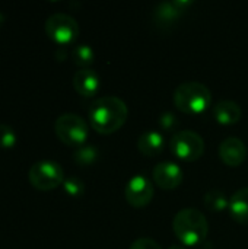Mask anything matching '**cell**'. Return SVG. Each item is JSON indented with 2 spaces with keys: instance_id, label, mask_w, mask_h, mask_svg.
Segmentation results:
<instances>
[{
  "instance_id": "5",
  "label": "cell",
  "mask_w": 248,
  "mask_h": 249,
  "mask_svg": "<svg viewBox=\"0 0 248 249\" xmlns=\"http://www.w3.org/2000/svg\"><path fill=\"white\" fill-rule=\"evenodd\" d=\"M28 179L35 190L50 191L64 182V172L54 160H38L29 168Z\"/></svg>"
},
{
  "instance_id": "21",
  "label": "cell",
  "mask_w": 248,
  "mask_h": 249,
  "mask_svg": "<svg viewBox=\"0 0 248 249\" xmlns=\"http://www.w3.org/2000/svg\"><path fill=\"white\" fill-rule=\"evenodd\" d=\"M16 144V133L7 124H0V147L10 149Z\"/></svg>"
},
{
  "instance_id": "1",
  "label": "cell",
  "mask_w": 248,
  "mask_h": 249,
  "mask_svg": "<svg viewBox=\"0 0 248 249\" xmlns=\"http://www.w3.org/2000/svg\"><path fill=\"white\" fill-rule=\"evenodd\" d=\"M129 117V108L123 99L105 95L95 99L89 107V121L92 128L101 134H111L120 130Z\"/></svg>"
},
{
  "instance_id": "8",
  "label": "cell",
  "mask_w": 248,
  "mask_h": 249,
  "mask_svg": "<svg viewBox=\"0 0 248 249\" xmlns=\"http://www.w3.org/2000/svg\"><path fill=\"white\" fill-rule=\"evenodd\" d=\"M153 194H155L153 185L151 179L143 174H136L134 177H132L124 191L127 203L136 209L148 206L152 201Z\"/></svg>"
},
{
  "instance_id": "24",
  "label": "cell",
  "mask_w": 248,
  "mask_h": 249,
  "mask_svg": "<svg viewBox=\"0 0 248 249\" xmlns=\"http://www.w3.org/2000/svg\"><path fill=\"white\" fill-rule=\"evenodd\" d=\"M168 249H186V247H183V245H171V247H168Z\"/></svg>"
},
{
  "instance_id": "15",
  "label": "cell",
  "mask_w": 248,
  "mask_h": 249,
  "mask_svg": "<svg viewBox=\"0 0 248 249\" xmlns=\"http://www.w3.org/2000/svg\"><path fill=\"white\" fill-rule=\"evenodd\" d=\"M229 212L235 222L248 225V187L240 188L229 198Z\"/></svg>"
},
{
  "instance_id": "12",
  "label": "cell",
  "mask_w": 248,
  "mask_h": 249,
  "mask_svg": "<svg viewBox=\"0 0 248 249\" xmlns=\"http://www.w3.org/2000/svg\"><path fill=\"white\" fill-rule=\"evenodd\" d=\"M73 88L80 96H85V98L94 96L99 89L98 73L91 67L77 70L73 76Z\"/></svg>"
},
{
  "instance_id": "9",
  "label": "cell",
  "mask_w": 248,
  "mask_h": 249,
  "mask_svg": "<svg viewBox=\"0 0 248 249\" xmlns=\"http://www.w3.org/2000/svg\"><path fill=\"white\" fill-rule=\"evenodd\" d=\"M153 182L164 190H174L183 182V169L180 165L171 160L159 162L152 169Z\"/></svg>"
},
{
  "instance_id": "19",
  "label": "cell",
  "mask_w": 248,
  "mask_h": 249,
  "mask_svg": "<svg viewBox=\"0 0 248 249\" xmlns=\"http://www.w3.org/2000/svg\"><path fill=\"white\" fill-rule=\"evenodd\" d=\"M63 188H64V191L70 197H80L85 193V184L77 177H67V178H64Z\"/></svg>"
},
{
  "instance_id": "14",
  "label": "cell",
  "mask_w": 248,
  "mask_h": 249,
  "mask_svg": "<svg viewBox=\"0 0 248 249\" xmlns=\"http://www.w3.org/2000/svg\"><path fill=\"white\" fill-rule=\"evenodd\" d=\"M165 147V140H164V136L159 133V131H155V130H148L145 131L139 140H137V149L142 155L145 156H156L159 155Z\"/></svg>"
},
{
  "instance_id": "3",
  "label": "cell",
  "mask_w": 248,
  "mask_h": 249,
  "mask_svg": "<svg viewBox=\"0 0 248 249\" xmlns=\"http://www.w3.org/2000/svg\"><path fill=\"white\" fill-rule=\"evenodd\" d=\"M212 102L209 88L200 82H183L174 92V104L184 114H202Z\"/></svg>"
},
{
  "instance_id": "2",
  "label": "cell",
  "mask_w": 248,
  "mask_h": 249,
  "mask_svg": "<svg viewBox=\"0 0 248 249\" xmlns=\"http://www.w3.org/2000/svg\"><path fill=\"white\" fill-rule=\"evenodd\" d=\"M172 229L181 244L196 247L205 242L209 233V223L206 216L200 210L194 207H187L181 209L174 216Z\"/></svg>"
},
{
  "instance_id": "13",
  "label": "cell",
  "mask_w": 248,
  "mask_h": 249,
  "mask_svg": "<svg viewBox=\"0 0 248 249\" xmlns=\"http://www.w3.org/2000/svg\"><path fill=\"white\" fill-rule=\"evenodd\" d=\"M212 114L219 124L231 125V124H235L241 120L243 111H241V107L235 101L224 99V101H219L213 107Z\"/></svg>"
},
{
  "instance_id": "20",
  "label": "cell",
  "mask_w": 248,
  "mask_h": 249,
  "mask_svg": "<svg viewBox=\"0 0 248 249\" xmlns=\"http://www.w3.org/2000/svg\"><path fill=\"white\" fill-rule=\"evenodd\" d=\"M158 124L161 127V130L170 133V131H174L178 128L180 125V120L177 118V115L171 111H165L159 115V120H158Z\"/></svg>"
},
{
  "instance_id": "16",
  "label": "cell",
  "mask_w": 248,
  "mask_h": 249,
  "mask_svg": "<svg viewBox=\"0 0 248 249\" xmlns=\"http://www.w3.org/2000/svg\"><path fill=\"white\" fill-rule=\"evenodd\" d=\"M205 206L210 212H224L227 207H229V198L222 190L212 188L205 194Z\"/></svg>"
},
{
  "instance_id": "7",
  "label": "cell",
  "mask_w": 248,
  "mask_h": 249,
  "mask_svg": "<svg viewBox=\"0 0 248 249\" xmlns=\"http://www.w3.org/2000/svg\"><path fill=\"white\" fill-rule=\"evenodd\" d=\"M171 152L184 162L197 160L205 152V142L200 134L191 130L177 131L170 142Z\"/></svg>"
},
{
  "instance_id": "23",
  "label": "cell",
  "mask_w": 248,
  "mask_h": 249,
  "mask_svg": "<svg viewBox=\"0 0 248 249\" xmlns=\"http://www.w3.org/2000/svg\"><path fill=\"white\" fill-rule=\"evenodd\" d=\"M54 55H56V58H57V60H64V58H66V55H67V51L64 50V47L58 45V48L56 50Z\"/></svg>"
},
{
  "instance_id": "11",
  "label": "cell",
  "mask_w": 248,
  "mask_h": 249,
  "mask_svg": "<svg viewBox=\"0 0 248 249\" xmlns=\"http://www.w3.org/2000/svg\"><path fill=\"white\" fill-rule=\"evenodd\" d=\"M219 158L228 166H240L247 159V146L240 137H227L219 144Z\"/></svg>"
},
{
  "instance_id": "25",
  "label": "cell",
  "mask_w": 248,
  "mask_h": 249,
  "mask_svg": "<svg viewBox=\"0 0 248 249\" xmlns=\"http://www.w3.org/2000/svg\"><path fill=\"white\" fill-rule=\"evenodd\" d=\"M4 22V16H3V13L0 12V26H1V23Z\"/></svg>"
},
{
  "instance_id": "4",
  "label": "cell",
  "mask_w": 248,
  "mask_h": 249,
  "mask_svg": "<svg viewBox=\"0 0 248 249\" xmlns=\"http://www.w3.org/2000/svg\"><path fill=\"white\" fill-rule=\"evenodd\" d=\"M56 136L67 146L80 147L88 139L89 127L88 123L77 114L66 112L57 117L54 123Z\"/></svg>"
},
{
  "instance_id": "22",
  "label": "cell",
  "mask_w": 248,
  "mask_h": 249,
  "mask_svg": "<svg viewBox=\"0 0 248 249\" xmlns=\"http://www.w3.org/2000/svg\"><path fill=\"white\" fill-rule=\"evenodd\" d=\"M130 249H162L161 245L153 241V239H149V238H140V239H136L132 245Z\"/></svg>"
},
{
  "instance_id": "18",
  "label": "cell",
  "mask_w": 248,
  "mask_h": 249,
  "mask_svg": "<svg viewBox=\"0 0 248 249\" xmlns=\"http://www.w3.org/2000/svg\"><path fill=\"white\" fill-rule=\"evenodd\" d=\"M72 60L80 69H88L95 60V53L88 44H79L72 50Z\"/></svg>"
},
{
  "instance_id": "10",
  "label": "cell",
  "mask_w": 248,
  "mask_h": 249,
  "mask_svg": "<svg viewBox=\"0 0 248 249\" xmlns=\"http://www.w3.org/2000/svg\"><path fill=\"white\" fill-rule=\"evenodd\" d=\"M193 4V0H171L161 1L153 9V20L159 26H170L181 18L187 7Z\"/></svg>"
},
{
  "instance_id": "17",
  "label": "cell",
  "mask_w": 248,
  "mask_h": 249,
  "mask_svg": "<svg viewBox=\"0 0 248 249\" xmlns=\"http://www.w3.org/2000/svg\"><path fill=\"white\" fill-rule=\"evenodd\" d=\"M73 160L79 165V166H89L94 165L98 158H99V150L95 146L91 144H83L80 147H77L73 155H72Z\"/></svg>"
},
{
  "instance_id": "6",
  "label": "cell",
  "mask_w": 248,
  "mask_h": 249,
  "mask_svg": "<svg viewBox=\"0 0 248 249\" xmlns=\"http://www.w3.org/2000/svg\"><path fill=\"white\" fill-rule=\"evenodd\" d=\"M45 32L50 39L64 47L73 42L79 35V23L77 20L67 13H53L45 20Z\"/></svg>"
}]
</instances>
